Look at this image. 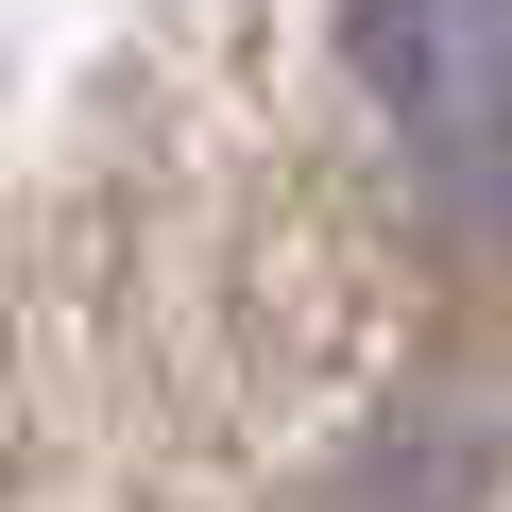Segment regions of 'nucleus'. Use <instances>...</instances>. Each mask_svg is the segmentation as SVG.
I'll list each match as a JSON object with an SVG mask.
<instances>
[{
  "label": "nucleus",
  "instance_id": "nucleus-1",
  "mask_svg": "<svg viewBox=\"0 0 512 512\" xmlns=\"http://www.w3.org/2000/svg\"><path fill=\"white\" fill-rule=\"evenodd\" d=\"M342 35H359L393 120H427L461 154L512 137V0H342Z\"/></svg>",
  "mask_w": 512,
  "mask_h": 512
}]
</instances>
